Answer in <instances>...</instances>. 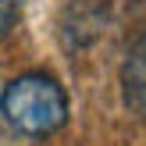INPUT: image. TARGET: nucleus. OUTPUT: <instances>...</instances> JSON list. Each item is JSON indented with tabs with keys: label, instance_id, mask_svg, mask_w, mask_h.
Listing matches in <instances>:
<instances>
[{
	"label": "nucleus",
	"instance_id": "obj_1",
	"mask_svg": "<svg viewBox=\"0 0 146 146\" xmlns=\"http://www.w3.org/2000/svg\"><path fill=\"white\" fill-rule=\"evenodd\" d=\"M0 114L14 132L43 139L68 125V93L57 78L43 75V71H29L4 86Z\"/></svg>",
	"mask_w": 146,
	"mask_h": 146
},
{
	"label": "nucleus",
	"instance_id": "obj_2",
	"mask_svg": "<svg viewBox=\"0 0 146 146\" xmlns=\"http://www.w3.org/2000/svg\"><path fill=\"white\" fill-rule=\"evenodd\" d=\"M121 96H125L132 114L146 118V36L125 57V68H121Z\"/></svg>",
	"mask_w": 146,
	"mask_h": 146
},
{
	"label": "nucleus",
	"instance_id": "obj_3",
	"mask_svg": "<svg viewBox=\"0 0 146 146\" xmlns=\"http://www.w3.org/2000/svg\"><path fill=\"white\" fill-rule=\"evenodd\" d=\"M18 11H21V0H0V36L18 21Z\"/></svg>",
	"mask_w": 146,
	"mask_h": 146
}]
</instances>
